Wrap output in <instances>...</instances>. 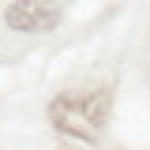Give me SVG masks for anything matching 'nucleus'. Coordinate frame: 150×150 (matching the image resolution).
<instances>
[{
    "label": "nucleus",
    "mask_w": 150,
    "mask_h": 150,
    "mask_svg": "<svg viewBox=\"0 0 150 150\" xmlns=\"http://www.w3.org/2000/svg\"><path fill=\"white\" fill-rule=\"evenodd\" d=\"M105 112H109V94H64L53 101V120L60 131H71L79 139H94L98 128L105 124Z\"/></svg>",
    "instance_id": "1"
},
{
    "label": "nucleus",
    "mask_w": 150,
    "mask_h": 150,
    "mask_svg": "<svg viewBox=\"0 0 150 150\" xmlns=\"http://www.w3.org/2000/svg\"><path fill=\"white\" fill-rule=\"evenodd\" d=\"M8 26L19 30V34H45V30H53L56 23H60V11H56L53 4H45V0H15L8 11Z\"/></svg>",
    "instance_id": "2"
}]
</instances>
